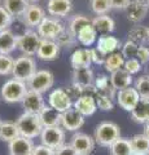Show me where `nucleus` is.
I'll use <instances>...</instances> for the list:
<instances>
[{
  "label": "nucleus",
  "instance_id": "f257e3e1",
  "mask_svg": "<svg viewBox=\"0 0 149 155\" xmlns=\"http://www.w3.org/2000/svg\"><path fill=\"white\" fill-rule=\"evenodd\" d=\"M16 124L18 127V130H20V134L30 140L40 136L43 130V125L38 114L23 113L22 115L18 116Z\"/></svg>",
  "mask_w": 149,
  "mask_h": 155
},
{
  "label": "nucleus",
  "instance_id": "f03ea898",
  "mask_svg": "<svg viewBox=\"0 0 149 155\" xmlns=\"http://www.w3.org/2000/svg\"><path fill=\"white\" fill-rule=\"evenodd\" d=\"M121 137V129L113 122H103L95 129V141L100 146L110 147Z\"/></svg>",
  "mask_w": 149,
  "mask_h": 155
},
{
  "label": "nucleus",
  "instance_id": "7ed1b4c3",
  "mask_svg": "<svg viewBox=\"0 0 149 155\" xmlns=\"http://www.w3.org/2000/svg\"><path fill=\"white\" fill-rule=\"evenodd\" d=\"M27 84L25 81L11 79L5 81L2 87V98L8 104L22 102L23 97L27 93Z\"/></svg>",
  "mask_w": 149,
  "mask_h": 155
},
{
  "label": "nucleus",
  "instance_id": "20e7f679",
  "mask_svg": "<svg viewBox=\"0 0 149 155\" xmlns=\"http://www.w3.org/2000/svg\"><path fill=\"white\" fill-rule=\"evenodd\" d=\"M36 72V62L32 57L29 56H21L14 60L13 66V79L21 80L27 83Z\"/></svg>",
  "mask_w": 149,
  "mask_h": 155
},
{
  "label": "nucleus",
  "instance_id": "39448f33",
  "mask_svg": "<svg viewBox=\"0 0 149 155\" xmlns=\"http://www.w3.org/2000/svg\"><path fill=\"white\" fill-rule=\"evenodd\" d=\"M40 40L42 38L38 32L32 30H26L23 34L17 36V48L23 53V56L32 57L36 54Z\"/></svg>",
  "mask_w": 149,
  "mask_h": 155
},
{
  "label": "nucleus",
  "instance_id": "423d86ee",
  "mask_svg": "<svg viewBox=\"0 0 149 155\" xmlns=\"http://www.w3.org/2000/svg\"><path fill=\"white\" fill-rule=\"evenodd\" d=\"M40 141L42 145L56 151L62 145H65V130L61 127L43 128L40 133Z\"/></svg>",
  "mask_w": 149,
  "mask_h": 155
},
{
  "label": "nucleus",
  "instance_id": "0eeeda50",
  "mask_svg": "<svg viewBox=\"0 0 149 155\" xmlns=\"http://www.w3.org/2000/svg\"><path fill=\"white\" fill-rule=\"evenodd\" d=\"M55 83V76L49 70H39L35 75L27 81V88L30 91H35L38 93H44Z\"/></svg>",
  "mask_w": 149,
  "mask_h": 155
},
{
  "label": "nucleus",
  "instance_id": "6e6552de",
  "mask_svg": "<svg viewBox=\"0 0 149 155\" xmlns=\"http://www.w3.org/2000/svg\"><path fill=\"white\" fill-rule=\"evenodd\" d=\"M65 28V26L55 17H46L42 23L36 27V32L39 34L42 39H49L56 40V38L60 35V32Z\"/></svg>",
  "mask_w": 149,
  "mask_h": 155
},
{
  "label": "nucleus",
  "instance_id": "1a4fd4ad",
  "mask_svg": "<svg viewBox=\"0 0 149 155\" xmlns=\"http://www.w3.org/2000/svg\"><path fill=\"white\" fill-rule=\"evenodd\" d=\"M48 104H49L51 107H53L55 110H57L59 113H65L69 109L73 107V101L69 97V94L66 93L65 89L62 88H57L55 89L48 97Z\"/></svg>",
  "mask_w": 149,
  "mask_h": 155
},
{
  "label": "nucleus",
  "instance_id": "9d476101",
  "mask_svg": "<svg viewBox=\"0 0 149 155\" xmlns=\"http://www.w3.org/2000/svg\"><path fill=\"white\" fill-rule=\"evenodd\" d=\"M117 104L121 106L123 110L126 111H131L135 109V106L137 105V102L140 101V94L137 93V91L135 89V87H128V88H124L122 91H117Z\"/></svg>",
  "mask_w": 149,
  "mask_h": 155
},
{
  "label": "nucleus",
  "instance_id": "9b49d317",
  "mask_svg": "<svg viewBox=\"0 0 149 155\" xmlns=\"http://www.w3.org/2000/svg\"><path fill=\"white\" fill-rule=\"evenodd\" d=\"M95 143L96 141L93 137H91L87 133H82V132H76L71 137V141H70V145L76 150V153L79 155H90L93 151Z\"/></svg>",
  "mask_w": 149,
  "mask_h": 155
},
{
  "label": "nucleus",
  "instance_id": "f8f14e48",
  "mask_svg": "<svg viewBox=\"0 0 149 155\" xmlns=\"http://www.w3.org/2000/svg\"><path fill=\"white\" fill-rule=\"evenodd\" d=\"M83 124H84V116L79 114L74 107H71L68 111L61 114V125L66 130L75 132V130L83 127Z\"/></svg>",
  "mask_w": 149,
  "mask_h": 155
},
{
  "label": "nucleus",
  "instance_id": "ddd939ff",
  "mask_svg": "<svg viewBox=\"0 0 149 155\" xmlns=\"http://www.w3.org/2000/svg\"><path fill=\"white\" fill-rule=\"evenodd\" d=\"M22 106H23V109H25V113L39 115V113L43 110L46 104H44V98H43L42 93H38L35 91L29 89L22 100Z\"/></svg>",
  "mask_w": 149,
  "mask_h": 155
},
{
  "label": "nucleus",
  "instance_id": "4468645a",
  "mask_svg": "<svg viewBox=\"0 0 149 155\" xmlns=\"http://www.w3.org/2000/svg\"><path fill=\"white\" fill-rule=\"evenodd\" d=\"M127 18L134 23H139L145 18L149 11V0H131L127 7Z\"/></svg>",
  "mask_w": 149,
  "mask_h": 155
},
{
  "label": "nucleus",
  "instance_id": "2eb2a0df",
  "mask_svg": "<svg viewBox=\"0 0 149 155\" xmlns=\"http://www.w3.org/2000/svg\"><path fill=\"white\" fill-rule=\"evenodd\" d=\"M60 54V45L56 40H49V39H42L39 48L36 52V57L43 61H53Z\"/></svg>",
  "mask_w": 149,
  "mask_h": 155
},
{
  "label": "nucleus",
  "instance_id": "dca6fc26",
  "mask_svg": "<svg viewBox=\"0 0 149 155\" xmlns=\"http://www.w3.org/2000/svg\"><path fill=\"white\" fill-rule=\"evenodd\" d=\"M34 147L30 138L20 136L9 142V155H32Z\"/></svg>",
  "mask_w": 149,
  "mask_h": 155
},
{
  "label": "nucleus",
  "instance_id": "f3484780",
  "mask_svg": "<svg viewBox=\"0 0 149 155\" xmlns=\"http://www.w3.org/2000/svg\"><path fill=\"white\" fill-rule=\"evenodd\" d=\"M73 107L83 116L93 115L96 113V110H97V105H96L95 96H92V94H83L82 97H79L76 101H74Z\"/></svg>",
  "mask_w": 149,
  "mask_h": 155
},
{
  "label": "nucleus",
  "instance_id": "a211bd4d",
  "mask_svg": "<svg viewBox=\"0 0 149 155\" xmlns=\"http://www.w3.org/2000/svg\"><path fill=\"white\" fill-rule=\"evenodd\" d=\"M39 118L43 128H49V127H60L61 125V113H59L49 105H46L43 110L39 113Z\"/></svg>",
  "mask_w": 149,
  "mask_h": 155
},
{
  "label": "nucleus",
  "instance_id": "6ab92c4d",
  "mask_svg": "<svg viewBox=\"0 0 149 155\" xmlns=\"http://www.w3.org/2000/svg\"><path fill=\"white\" fill-rule=\"evenodd\" d=\"M70 64L73 70L76 69H87L92 64V58H91V49H86V48H80V49H75L73 54L70 57Z\"/></svg>",
  "mask_w": 149,
  "mask_h": 155
},
{
  "label": "nucleus",
  "instance_id": "aec40b11",
  "mask_svg": "<svg viewBox=\"0 0 149 155\" xmlns=\"http://www.w3.org/2000/svg\"><path fill=\"white\" fill-rule=\"evenodd\" d=\"M73 8L71 0H48L47 11L53 17H65Z\"/></svg>",
  "mask_w": 149,
  "mask_h": 155
},
{
  "label": "nucleus",
  "instance_id": "412c9836",
  "mask_svg": "<svg viewBox=\"0 0 149 155\" xmlns=\"http://www.w3.org/2000/svg\"><path fill=\"white\" fill-rule=\"evenodd\" d=\"M44 18H46L44 11L39 5H36V4H30L27 11L23 14V21L30 27H38Z\"/></svg>",
  "mask_w": 149,
  "mask_h": 155
},
{
  "label": "nucleus",
  "instance_id": "4be33fe9",
  "mask_svg": "<svg viewBox=\"0 0 149 155\" xmlns=\"http://www.w3.org/2000/svg\"><path fill=\"white\" fill-rule=\"evenodd\" d=\"M95 78H93V71L87 67V69H76L73 70V83L79 85L80 88L87 89L93 85Z\"/></svg>",
  "mask_w": 149,
  "mask_h": 155
},
{
  "label": "nucleus",
  "instance_id": "5701e85b",
  "mask_svg": "<svg viewBox=\"0 0 149 155\" xmlns=\"http://www.w3.org/2000/svg\"><path fill=\"white\" fill-rule=\"evenodd\" d=\"M110 84L115 91H122L124 88H128L132 84V75L128 74L124 69L117 70L112 72V75H110Z\"/></svg>",
  "mask_w": 149,
  "mask_h": 155
},
{
  "label": "nucleus",
  "instance_id": "b1692460",
  "mask_svg": "<svg viewBox=\"0 0 149 155\" xmlns=\"http://www.w3.org/2000/svg\"><path fill=\"white\" fill-rule=\"evenodd\" d=\"M119 47H121V41L112 35H101L99 38L97 43H96V48L101 53H104L105 56L114 53Z\"/></svg>",
  "mask_w": 149,
  "mask_h": 155
},
{
  "label": "nucleus",
  "instance_id": "393cba45",
  "mask_svg": "<svg viewBox=\"0 0 149 155\" xmlns=\"http://www.w3.org/2000/svg\"><path fill=\"white\" fill-rule=\"evenodd\" d=\"M92 26L95 27V30L103 34V35H109L110 32L114 31L115 28V22L112 17L103 14V16H96L92 19Z\"/></svg>",
  "mask_w": 149,
  "mask_h": 155
},
{
  "label": "nucleus",
  "instance_id": "a878e982",
  "mask_svg": "<svg viewBox=\"0 0 149 155\" xmlns=\"http://www.w3.org/2000/svg\"><path fill=\"white\" fill-rule=\"evenodd\" d=\"M17 48V36L9 30L0 32V53L2 54H11Z\"/></svg>",
  "mask_w": 149,
  "mask_h": 155
},
{
  "label": "nucleus",
  "instance_id": "bb28decb",
  "mask_svg": "<svg viewBox=\"0 0 149 155\" xmlns=\"http://www.w3.org/2000/svg\"><path fill=\"white\" fill-rule=\"evenodd\" d=\"M29 5L30 4H29L27 0H4L3 7L14 18V17H23Z\"/></svg>",
  "mask_w": 149,
  "mask_h": 155
},
{
  "label": "nucleus",
  "instance_id": "cd10ccee",
  "mask_svg": "<svg viewBox=\"0 0 149 155\" xmlns=\"http://www.w3.org/2000/svg\"><path fill=\"white\" fill-rule=\"evenodd\" d=\"M131 116L136 123L149 122V98H140V101L131 111Z\"/></svg>",
  "mask_w": 149,
  "mask_h": 155
},
{
  "label": "nucleus",
  "instance_id": "c85d7f7f",
  "mask_svg": "<svg viewBox=\"0 0 149 155\" xmlns=\"http://www.w3.org/2000/svg\"><path fill=\"white\" fill-rule=\"evenodd\" d=\"M20 130L16 123L13 122H2L0 124V140L5 142H11L14 138L20 137Z\"/></svg>",
  "mask_w": 149,
  "mask_h": 155
},
{
  "label": "nucleus",
  "instance_id": "c756f323",
  "mask_svg": "<svg viewBox=\"0 0 149 155\" xmlns=\"http://www.w3.org/2000/svg\"><path fill=\"white\" fill-rule=\"evenodd\" d=\"M109 150H110V155H134L131 140L122 138V137H119L109 147Z\"/></svg>",
  "mask_w": 149,
  "mask_h": 155
},
{
  "label": "nucleus",
  "instance_id": "7c9ffc66",
  "mask_svg": "<svg viewBox=\"0 0 149 155\" xmlns=\"http://www.w3.org/2000/svg\"><path fill=\"white\" fill-rule=\"evenodd\" d=\"M128 40L135 43L139 47L144 45L147 41H149V31L148 27L143 26H135L128 31Z\"/></svg>",
  "mask_w": 149,
  "mask_h": 155
},
{
  "label": "nucleus",
  "instance_id": "2f4dec72",
  "mask_svg": "<svg viewBox=\"0 0 149 155\" xmlns=\"http://www.w3.org/2000/svg\"><path fill=\"white\" fill-rule=\"evenodd\" d=\"M96 38H97V31L95 30L92 23L84 26L78 34H76V39H78V41L84 47L92 45L93 43L96 41Z\"/></svg>",
  "mask_w": 149,
  "mask_h": 155
},
{
  "label": "nucleus",
  "instance_id": "473e14b6",
  "mask_svg": "<svg viewBox=\"0 0 149 155\" xmlns=\"http://www.w3.org/2000/svg\"><path fill=\"white\" fill-rule=\"evenodd\" d=\"M124 57L122 56V53L121 52H114L112 53V54H109L107 57V60H105V70L109 71L110 74L114 71H117V70H121L123 69V65H124Z\"/></svg>",
  "mask_w": 149,
  "mask_h": 155
},
{
  "label": "nucleus",
  "instance_id": "72a5a7b5",
  "mask_svg": "<svg viewBox=\"0 0 149 155\" xmlns=\"http://www.w3.org/2000/svg\"><path fill=\"white\" fill-rule=\"evenodd\" d=\"M131 145L134 149V154L137 155H149V140L145 134H136L131 138Z\"/></svg>",
  "mask_w": 149,
  "mask_h": 155
},
{
  "label": "nucleus",
  "instance_id": "f704fd0d",
  "mask_svg": "<svg viewBox=\"0 0 149 155\" xmlns=\"http://www.w3.org/2000/svg\"><path fill=\"white\" fill-rule=\"evenodd\" d=\"M91 23H92V19H90L86 16H82V14H76V16H74L70 19L69 30L71 31L73 35L76 36V34H78L82 28H83L84 26H87V25H91Z\"/></svg>",
  "mask_w": 149,
  "mask_h": 155
},
{
  "label": "nucleus",
  "instance_id": "c9c22d12",
  "mask_svg": "<svg viewBox=\"0 0 149 155\" xmlns=\"http://www.w3.org/2000/svg\"><path fill=\"white\" fill-rule=\"evenodd\" d=\"M135 89L140 94L141 98H149V75L139 76L135 81Z\"/></svg>",
  "mask_w": 149,
  "mask_h": 155
},
{
  "label": "nucleus",
  "instance_id": "e433bc0d",
  "mask_svg": "<svg viewBox=\"0 0 149 155\" xmlns=\"http://www.w3.org/2000/svg\"><path fill=\"white\" fill-rule=\"evenodd\" d=\"M75 35H73L71 34L70 30H68V28H64L60 35L56 38V43L59 44L60 47H66V48H71L74 44H75Z\"/></svg>",
  "mask_w": 149,
  "mask_h": 155
},
{
  "label": "nucleus",
  "instance_id": "4c0bfd02",
  "mask_svg": "<svg viewBox=\"0 0 149 155\" xmlns=\"http://www.w3.org/2000/svg\"><path fill=\"white\" fill-rule=\"evenodd\" d=\"M90 4H91V9H92L93 13H96L97 16L107 14L110 9H112L110 0H91Z\"/></svg>",
  "mask_w": 149,
  "mask_h": 155
},
{
  "label": "nucleus",
  "instance_id": "58836bf2",
  "mask_svg": "<svg viewBox=\"0 0 149 155\" xmlns=\"http://www.w3.org/2000/svg\"><path fill=\"white\" fill-rule=\"evenodd\" d=\"M14 60L9 54L0 53V75H11L13 72Z\"/></svg>",
  "mask_w": 149,
  "mask_h": 155
},
{
  "label": "nucleus",
  "instance_id": "ea45409f",
  "mask_svg": "<svg viewBox=\"0 0 149 155\" xmlns=\"http://www.w3.org/2000/svg\"><path fill=\"white\" fill-rule=\"evenodd\" d=\"M95 100H96V105H97V109L103 110V111H110V110H113V107H114L113 100L110 98V97L105 96V94L96 93Z\"/></svg>",
  "mask_w": 149,
  "mask_h": 155
},
{
  "label": "nucleus",
  "instance_id": "a19ab883",
  "mask_svg": "<svg viewBox=\"0 0 149 155\" xmlns=\"http://www.w3.org/2000/svg\"><path fill=\"white\" fill-rule=\"evenodd\" d=\"M137 49H139V45L135 44V43L127 40L126 43L123 44L122 47V56L124 57V60H130V58H136L137 54Z\"/></svg>",
  "mask_w": 149,
  "mask_h": 155
},
{
  "label": "nucleus",
  "instance_id": "79ce46f5",
  "mask_svg": "<svg viewBox=\"0 0 149 155\" xmlns=\"http://www.w3.org/2000/svg\"><path fill=\"white\" fill-rule=\"evenodd\" d=\"M13 22V17L7 12V9L0 5V32L8 30Z\"/></svg>",
  "mask_w": 149,
  "mask_h": 155
},
{
  "label": "nucleus",
  "instance_id": "37998d69",
  "mask_svg": "<svg viewBox=\"0 0 149 155\" xmlns=\"http://www.w3.org/2000/svg\"><path fill=\"white\" fill-rule=\"evenodd\" d=\"M123 69L126 70L128 74L135 75V74H137V72L141 70V64H140V61H139L137 58H130V60L124 61Z\"/></svg>",
  "mask_w": 149,
  "mask_h": 155
},
{
  "label": "nucleus",
  "instance_id": "c03bdc74",
  "mask_svg": "<svg viewBox=\"0 0 149 155\" xmlns=\"http://www.w3.org/2000/svg\"><path fill=\"white\" fill-rule=\"evenodd\" d=\"M110 85H112V84H110V78H108L107 75H99L97 78H95L93 87L96 88V91H97L99 93L107 91Z\"/></svg>",
  "mask_w": 149,
  "mask_h": 155
},
{
  "label": "nucleus",
  "instance_id": "a18cd8bd",
  "mask_svg": "<svg viewBox=\"0 0 149 155\" xmlns=\"http://www.w3.org/2000/svg\"><path fill=\"white\" fill-rule=\"evenodd\" d=\"M65 91H66V93L69 94V97L71 98V101H73V100L76 101V100L79 98V97H82V96H83V93H84L83 88H80L79 85H76V84H74V83L71 84L69 88H66Z\"/></svg>",
  "mask_w": 149,
  "mask_h": 155
},
{
  "label": "nucleus",
  "instance_id": "49530a36",
  "mask_svg": "<svg viewBox=\"0 0 149 155\" xmlns=\"http://www.w3.org/2000/svg\"><path fill=\"white\" fill-rule=\"evenodd\" d=\"M107 57L108 56H105L104 53H101L97 49V48L91 49V58H92V62H93V64H96V65H104Z\"/></svg>",
  "mask_w": 149,
  "mask_h": 155
},
{
  "label": "nucleus",
  "instance_id": "de8ad7c7",
  "mask_svg": "<svg viewBox=\"0 0 149 155\" xmlns=\"http://www.w3.org/2000/svg\"><path fill=\"white\" fill-rule=\"evenodd\" d=\"M136 58L140 61L141 65H147L149 64V48L148 47H139L137 49V54H136Z\"/></svg>",
  "mask_w": 149,
  "mask_h": 155
},
{
  "label": "nucleus",
  "instance_id": "09e8293b",
  "mask_svg": "<svg viewBox=\"0 0 149 155\" xmlns=\"http://www.w3.org/2000/svg\"><path fill=\"white\" fill-rule=\"evenodd\" d=\"M55 153H56V155H79L78 153H76V150L71 146L70 143L62 145V146L60 149H57Z\"/></svg>",
  "mask_w": 149,
  "mask_h": 155
},
{
  "label": "nucleus",
  "instance_id": "8fccbe9b",
  "mask_svg": "<svg viewBox=\"0 0 149 155\" xmlns=\"http://www.w3.org/2000/svg\"><path fill=\"white\" fill-rule=\"evenodd\" d=\"M32 155H56V153H55V150L47 147L44 145H39V146L34 147Z\"/></svg>",
  "mask_w": 149,
  "mask_h": 155
},
{
  "label": "nucleus",
  "instance_id": "3c124183",
  "mask_svg": "<svg viewBox=\"0 0 149 155\" xmlns=\"http://www.w3.org/2000/svg\"><path fill=\"white\" fill-rule=\"evenodd\" d=\"M131 0H110L112 9H127Z\"/></svg>",
  "mask_w": 149,
  "mask_h": 155
},
{
  "label": "nucleus",
  "instance_id": "603ef678",
  "mask_svg": "<svg viewBox=\"0 0 149 155\" xmlns=\"http://www.w3.org/2000/svg\"><path fill=\"white\" fill-rule=\"evenodd\" d=\"M144 134H145V137L149 140V122L145 123V127H144Z\"/></svg>",
  "mask_w": 149,
  "mask_h": 155
},
{
  "label": "nucleus",
  "instance_id": "864d4df0",
  "mask_svg": "<svg viewBox=\"0 0 149 155\" xmlns=\"http://www.w3.org/2000/svg\"><path fill=\"white\" fill-rule=\"evenodd\" d=\"M27 2H39V0H27Z\"/></svg>",
  "mask_w": 149,
  "mask_h": 155
},
{
  "label": "nucleus",
  "instance_id": "5fc2aeb1",
  "mask_svg": "<svg viewBox=\"0 0 149 155\" xmlns=\"http://www.w3.org/2000/svg\"><path fill=\"white\" fill-rule=\"evenodd\" d=\"M148 75H149V69H148Z\"/></svg>",
  "mask_w": 149,
  "mask_h": 155
},
{
  "label": "nucleus",
  "instance_id": "6e6d98bb",
  "mask_svg": "<svg viewBox=\"0 0 149 155\" xmlns=\"http://www.w3.org/2000/svg\"><path fill=\"white\" fill-rule=\"evenodd\" d=\"M0 124H2V120H0Z\"/></svg>",
  "mask_w": 149,
  "mask_h": 155
},
{
  "label": "nucleus",
  "instance_id": "4d7b16f0",
  "mask_svg": "<svg viewBox=\"0 0 149 155\" xmlns=\"http://www.w3.org/2000/svg\"><path fill=\"white\" fill-rule=\"evenodd\" d=\"M148 31H149V27H148Z\"/></svg>",
  "mask_w": 149,
  "mask_h": 155
},
{
  "label": "nucleus",
  "instance_id": "13d9d810",
  "mask_svg": "<svg viewBox=\"0 0 149 155\" xmlns=\"http://www.w3.org/2000/svg\"><path fill=\"white\" fill-rule=\"evenodd\" d=\"M134 155H137V154H134Z\"/></svg>",
  "mask_w": 149,
  "mask_h": 155
},
{
  "label": "nucleus",
  "instance_id": "bf43d9fd",
  "mask_svg": "<svg viewBox=\"0 0 149 155\" xmlns=\"http://www.w3.org/2000/svg\"><path fill=\"white\" fill-rule=\"evenodd\" d=\"M0 2H2V0H0Z\"/></svg>",
  "mask_w": 149,
  "mask_h": 155
}]
</instances>
